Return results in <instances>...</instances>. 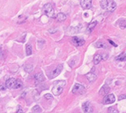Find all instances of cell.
<instances>
[{
	"mask_svg": "<svg viewBox=\"0 0 126 113\" xmlns=\"http://www.w3.org/2000/svg\"><path fill=\"white\" fill-rule=\"evenodd\" d=\"M56 18H57V20L59 22H62L65 21L66 19V15L65 14H63V13H59V14H58L57 17H56Z\"/></svg>",
	"mask_w": 126,
	"mask_h": 113,
	"instance_id": "15",
	"label": "cell"
},
{
	"mask_svg": "<svg viewBox=\"0 0 126 113\" xmlns=\"http://www.w3.org/2000/svg\"><path fill=\"white\" fill-rule=\"evenodd\" d=\"M109 42L110 43L111 45H112L113 46H115V47H117V44H115V43H114L113 42H112V41H111V40H109Z\"/></svg>",
	"mask_w": 126,
	"mask_h": 113,
	"instance_id": "25",
	"label": "cell"
},
{
	"mask_svg": "<svg viewBox=\"0 0 126 113\" xmlns=\"http://www.w3.org/2000/svg\"><path fill=\"white\" fill-rule=\"evenodd\" d=\"M109 92V88L107 85H104L100 90V95H106Z\"/></svg>",
	"mask_w": 126,
	"mask_h": 113,
	"instance_id": "18",
	"label": "cell"
},
{
	"mask_svg": "<svg viewBox=\"0 0 126 113\" xmlns=\"http://www.w3.org/2000/svg\"><path fill=\"white\" fill-rule=\"evenodd\" d=\"M32 112L40 113V112H42V108H40V106H39V105H35L34 107H33V108H32Z\"/></svg>",
	"mask_w": 126,
	"mask_h": 113,
	"instance_id": "20",
	"label": "cell"
},
{
	"mask_svg": "<svg viewBox=\"0 0 126 113\" xmlns=\"http://www.w3.org/2000/svg\"><path fill=\"white\" fill-rule=\"evenodd\" d=\"M71 42L74 45L77 46V47H79V46H81L85 44V40L83 38L77 37V36H74V37L72 38Z\"/></svg>",
	"mask_w": 126,
	"mask_h": 113,
	"instance_id": "7",
	"label": "cell"
},
{
	"mask_svg": "<svg viewBox=\"0 0 126 113\" xmlns=\"http://www.w3.org/2000/svg\"><path fill=\"white\" fill-rule=\"evenodd\" d=\"M6 86L10 89H20L22 88V83L15 78H10L6 81Z\"/></svg>",
	"mask_w": 126,
	"mask_h": 113,
	"instance_id": "3",
	"label": "cell"
},
{
	"mask_svg": "<svg viewBox=\"0 0 126 113\" xmlns=\"http://www.w3.org/2000/svg\"><path fill=\"white\" fill-rule=\"evenodd\" d=\"M85 88L80 84H75L72 89V92L76 95H83L85 94Z\"/></svg>",
	"mask_w": 126,
	"mask_h": 113,
	"instance_id": "5",
	"label": "cell"
},
{
	"mask_svg": "<svg viewBox=\"0 0 126 113\" xmlns=\"http://www.w3.org/2000/svg\"><path fill=\"white\" fill-rule=\"evenodd\" d=\"M102 60L101 55V54H96L94 57V65H98Z\"/></svg>",
	"mask_w": 126,
	"mask_h": 113,
	"instance_id": "17",
	"label": "cell"
},
{
	"mask_svg": "<svg viewBox=\"0 0 126 113\" xmlns=\"http://www.w3.org/2000/svg\"><path fill=\"white\" fill-rule=\"evenodd\" d=\"M97 22L96 21H94V22H90L89 24L88 25V27H87V32H89V33H90V32H92L93 30H94V29L95 28V26H97Z\"/></svg>",
	"mask_w": 126,
	"mask_h": 113,
	"instance_id": "14",
	"label": "cell"
},
{
	"mask_svg": "<svg viewBox=\"0 0 126 113\" xmlns=\"http://www.w3.org/2000/svg\"><path fill=\"white\" fill-rule=\"evenodd\" d=\"M1 54H2V53H1V50H0V56H1Z\"/></svg>",
	"mask_w": 126,
	"mask_h": 113,
	"instance_id": "27",
	"label": "cell"
},
{
	"mask_svg": "<svg viewBox=\"0 0 126 113\" xmlns=\"http://www.w3.org/2000/svg\"><path fill=\"white\" fill-rule=\"evenodd\" d=\"M45 98L47 99H53L54 98H53V96L50 95V94H46L45 95Z\"/></svg>",
	"mask_w": 126,
	"mask_h": 113,
	"instance_id": "23",
	"label": "cell"
},
{
	"mask_svg": "<svg viewBox=\"0 0 126 113\" xmlns=\"http://www.w3.org/2000/svg\"><path fill=\"white\" fill-rule=\"evenodd\" d=\"M101 7L109 12H113L117 8V4L113 0H101Z\"/></svg>",
	"mask_w": 126,
	"mask_h": 113,
	"instance_id": "1",
	"label": "cell"
},
{
	"mask_svg": "<svg viewBox=\"0 0 126 113\" xmlns=\"http://www.w3.org/2000/svg\"><path fill=\"white\" fill-rule=\"evenodd\" d=\"M108 111H109V112H115V113H117V112H119L117 109H115L114 108H109V109H108Z\"/></svg>",
	"mask_w": 126,
	"mask_h": 113,
	"instance_id": "22",
	"label": "cell"
},
{
	"mask_svg": "<svg viewBox=\"0 0 126 113\" xmlns=\"http://www.w3.org/2000/svg\"><path fill=\"white\" fill-rule=\"evenodd\" d=\"M80 3L84 10H89L92 7V0H81Z\"/></svg>",
	"mask_w": 126,
	"mask_h": 113,
	"instance_id": "9",
	"label": "cell"
},
{
	"mask_svg": "<svg viewBox=\"0 0 126 113\" xmlns=\"http://www.w3.org/2000/svg\"><path fill=\"white\" fill-rule=\"evenodd\" d=\"M115 60H116V61H126V53H122V54H119L117 56H116Z\"/></svg>",
	"mask_w": 126,
	"mask_h": 113,
	"instance_id": "13",
	"label": "cell"
},
{
	"mask_svg": "<svg viewBox=\"0 0 126 113\" xmlns=\"http://www.w3.org/2000/svg\"><path fill=\"white\" fill-rule=\"evenodd\" d=\"M26 55L30 56L32 54V46L31 44H27L26 46Z\"/></svg>",
	"mask_w": 126,
	"mask_h": 113,
	"instance_id": "19",
	"label": "cell"
},
{
	"mask_svg": "<svg viewBox=\"0 0 126 113\" xmlns=\"http://www.w3.org/2000/svg\"><path fill=\"white\" fill-rule=\"evenodd\" d=\"M85 77L87 78V80L89 81V83H93L97 80V76L95 73H94V72H89V73H87L85 75Z\"/></svg>",
	"mask_w": 126,
	"mask_h": 113,
	"instance_id": "11",
	"label": "cell"
},
{
	"mask_svg": "<svg viewBox=\"0 0 126 113\" xmlns=\"http://www.w3.org/2000/svg\"><path fill=\"white\" fill-rule=\"evenodd\" d=\"M45 81V76H43L42 73L39 72V73H37L34 76V81H35V85H39L40 83L43 82Z\"/></svg>",
	"mask_w": 126,
	"mask_h": 113,
	"instance_id": "10",
	"label": "cell"
},
{
	"mask_svg": "<svg viewBox=\"0 0 126 113\" xmlns=\"http://www.w3.org/2000/svg\"><path fill=\"white\" fill-rule=\"evenodd\" d=\"M115 100H116V98L113 94H108L104 97L102 103H103L104 104H111L112 103H114Z\"/></svg>",
	"mask_w": 126,
	"mask_h": 113,
	"instance_id": "8",
	"label": "cell"
},
{
	"mask_svg": "<svg viewBox=\"0 0 126 113\" xmlns=\"http://www.w3.org/2000/svg\"><path fill=\"white\" fill-rule=\"evenodd\" d=\"M56 30H57V29H54V30H51V29H49V33H54V32H55Z\"/></svg>",
	"mask_w": 126,
	"mask_h": 113,
	"instance_id": "26",
	"label": "cell"
},
{
	"mask_svg": "<svg viewBox=\"0 0 126 113\" xmlns=\"http://www.w3.org/2000/svg\"><path fill=\"white\" fill-rule=\"evenodd\" d=\"M126 99V95H121L119 96V100H121V99Z\"/></svg>",
	"mask_w": 126,
	"mask_h": 113,
	"instance_id": "24",
	"label": "cell"
},
{
	"mask_svg": "<svg viewBox=\"0 0 126 113\" xmlns=\"http://www.w3.org/2000/svg\"><path fill=\"white\" fill-rule=\"evenodd\" d=\"M62 69H63V65H59L58 67H56L54 70H52L50 72V73H49V79H54L56 77V76H58L59 74L61 73V72L62 71Z\"/></svg>",
	"mask_w": 126,
	"mask_h": 113,
	"instance_id": "6",
	"label": "cell"
},
{
	"mask_svg": "<svg viewBox=\"0 0 126 113\" xmlns=\"http://www.w3.org/2000/svg\"><path fill=\"white\" fill-rule=\"evenodd\" d=\"M82 110L84 112H93V108L89 102H85L82 104Z\"/></svg>",
	"mask_w": 126,
	"mask_h": 113,
	"instance_id": "12",
	"label": "cell"
},
{
	"mask_svg": "<svg viewBox=\"0 0 126 113\" xmlns=\"http://www.w3.org/2000/svg\"><path fill=\"white\" fill-rule=\"evenodd\" d=\"M119 26L121 29H124L126 28V20H121L119 22Z\"/></svg>",
	"mask_w": 126,
	"mask_h": 113,
	"instance_id": "21",
	"label": "cell"
},
{
	"mask_svg": "<svg viewBox=\"0 0 126 113\" xmlns=\"http://www.w3.org/2000/svg\"><path fill=\"white\" fill-rule=\"evenodd\" d=\"M66 82L65 81H58L54 82V86L52 88V92L53 94L55 96H59L62 94V92H63V89L65 86Z\"/></svg>",
	"mask_w": 126,
	"mask_h": 113,
	"instance_id": "2",
	"label": "cell"
},
{
	"mask_svg": "<svg viewBox=\"0 0 126 113\" xmlns=\"http://www.w3.org/2000/svg\"><path fill=\"white\" fill-rule=\"evenodd\" d=\"M43 12L49 18H53L54 16V10L50 3H46L43 6Z\"/></svg>",
	"mask_w": 126,
	"mask_h": 113,
	"instance_id": "4",
	"label": "cell"
},
{
	"mask_svg": "<svg viewBox=\"0 0 126 113\" xmlns=\"http://www.w3.org/2000/svg\"><path fill=\"white\" fill-rule=\"evenodd\" d=\"M95 46L97 48H102V49H108L109 46L106 43L103 42H98L95 44Z\"/></svg>",
	"mask_w": 126,
	"mask_h": 113,
	"instance_id": "16",
	"label": "cell"
}]
</instances>
